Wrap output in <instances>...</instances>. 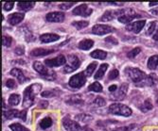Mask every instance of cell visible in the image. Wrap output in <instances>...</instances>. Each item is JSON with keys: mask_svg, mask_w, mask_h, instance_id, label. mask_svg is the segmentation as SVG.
Listing matches in <instances>:
<instances>
[{"mask_svg": "<svg viewBox=\"0 0 158 131\" xmlns=\"http://www.w3.org/2000/svg\"><path fill=\"white\" fill-rule=\"evenodd\" d=\"M125 74L137 86H141V84H144L147 86L154 85L153 77L155 75H151L148 77L144 72L138 68H126Z\"/></svg>", "mask_w": 158, "mask_h": 131, "instance_id": "cell-1", "label": "cell"}, {"mask_svg": "<svg viewBox=\"0 0 158 131\" xmlns=\"http://www.w3.org/2000/svg\"><path fill=\"white\" fill-rule=\"evenodd\" d=\"M42 89V85L35 83L31 86H28L27 88L24 91V99H23V106L25 108H30L34 103L35 96L40 93Z\"/></svg>", "mask_w": 158, "mask_h": 131, "instance_id": "cell-2", "label": "cell"}, {"mask_svg": "<svg viewBox=\"0 0 158 131\" xmlns=\"http://www.w3.org/2000/svg\"><path fill=\"white\" fill-rule=\"evenodd\" d=\"M108 111H109L111 114L119 115V116H124V117H129V116H131L132 113H133L132 109H131L130 108H129L128 106L122 105V104H119V103L112 104V105L109 107Z\"/></svg>", "mask_w": 158, "mask_h": 131, "instance_id": "cell-3", "label": "cell"}, {"mask_svg": "<svg viewBox=\"0 0 158 131\" xmlns=\"http://www.w3.org/2000/svg\"><path fill=\"white\" fill-rule=\"evenodd\" d=\"M33 67L35 69V71L42 76L43 78L45 79H48V80H54L56 78V73L48 70L44 64L41 63L40 62H35L33 63Z\"/></svg>", "mask_w": 158, "mask_h": 131, "instance_id": "cell-4", "label": "cell"}, {"mask_svg": "<svg viewBox=\"0 0 158 131\" xmlns=\"http://www.w3.org/2000/svg\"><path fill=\"white\" fill-rule=\"evenodd\" d=\"M80 66H81V62L79 58L75 55H69L67 57L66 65L64 68V73H65V74L72 73L76 71Z\"/></svg>", "mask_w": 158, "mask_h": 131, "instance_id": "cell-5", "label": "cell"}, {"mask_svg": "<svg viewBox=\"0 0 158 131\" xmlns=\"http://www.w3.org/2000/svg\"><path fill=\"white\" fill-rule=\"evenodd\" d=\"M86 82V76L84 75V73H79V74L73 76L69 79V86L73 89H80L85 84Z\"/></svg>", "mask_w": 158, "mask_h": 131, "instance_id": "cell-6", "label": "cell"}, {"mask_svg": "<svg viewBox=\"0 0 158 131\" xmlns=\"http://www.w3.org/2000/svg\"><path fill=\"white\" fill-rule=\"evenodd\" d=\"M63 125H64V127L67 131H92L88 127H82V126H81L78 124V122L73 121V120H71L69 118H64L63 120Z\"/></svg>", "mask_w": 158, "mask_h": 131, "instance_id": "cell-7", "label": "cell"}, {"mask_svg": "<svg viewBox=\"0 0 158 131\" xmlns=\"http://www.w3.org/2000/svg\"><path fill=\"white\" fill-rule=\"evenodd\" d=\"M4 118L6 119H13V118H20L23 121L27 119V110H17V109H10L8 111H4L3 113Z\"/></svg>", "mask_w": 158, "mask_h": 131, "instance_id": "cell-8", "label": "cell"}, {"mask_svg": "<svg viewBox=\"0 0 158 131\" xmlns=\"http://www.w3.org/2000/svg\"><path fill=\"white\" fill-rule=\"evenodd\" d=\"M127 92H128V84L123 83L120 85V87H118V90L113 93L111 94V99L112 100H117V101H121L123 100L126 95H127Z\"/></svg>", "mask_w": 158, "mask_h": 131, "instance_id": "cell-9", "label": "cell"}, {"mask_svg": "<svg viewBox=\"0 0 158 131\" xmlns=\"http://www.w3.org/2000/svg\"><path fill=\"white\" fill-rule=\"evenodd\" d=\"M114 28L110 26H106V25H96L93 26L92 28V33L96 34V35H105L111 32H114Z\"/></svg>", "mask_w": 158, "mask_h": 131, "instance_id": "cell-10", "label": "cell"}, {"mask_svg": "<svg viewBox=\"0 0 158 131\" xmlns=\"http://www.w3.org/2000/svg\"><path fill=\"white\" fill-rule=\"evenodd\" d=\"M65 57L63 55H59L58 57L53 58V59H48L45 61V63L48 67H59L66 63Z\"/></svg>", "mask_w": 158, "mask_h": 131, "instance_id": "cell-11", "label": "cell"}, {"mask_svg": "<svg viewBox=\"0 0 158 131\" xmlns=\"http://www.w3.org/2000/svg\"><path fill=\"white\" fill-rule=\"evenodd\" d=\"M92 12H93V10L88 8V6L86 4H81L73 10V14H75V15H80L82 17H88Z\"/></svg>", "mask_w": 158, "mask_h": 131, "instance_id": "cell-12", "label": "cell"}, {"mask_svg": "<svg viewBox=\"0 0 158 131\" xmlns=\"http://www.w3.org/2000/svg\"><path fill=\"white\" fill-rule=\"evenodd\" d=\"M126 10H107L103 13V15L100 18V21L102 22H108L111 21L113 19H114L117 16H121V14L124 13Z\"/></svg>", "mask_w": 158, "mask_h": 131, "instance_id": "cell-13", "label": "cell"}, {"mask_svg": "<svg viewBox=\"0 0 158 131\" xmlns=\"http://www.w3.org/2000/svg\"><path fill=\"white\" fill-rule=\"evenodd\" d=\"M47 21L52 22V23H60L64 20V12L60 11H54L47 14Z\"/></svg>", "mask_w": 158, "mask_h": 131, "instance_id": "cell-14", "label": "cell"}, {"mask_svg": "<svg viewBox=\"0 0 158 131\" xmlns=\"http://www.w3.org/2000/svg\"><path fill=\"white\" fill-rule=\"evenodd\" d=\"M145 25H146V21L142 20V21H137V22L128 25L126 26V28L129 31H132L134 33H139L143 30V27L145 26Z\"/></svg>", "mask_w": 158, "mask_h": 131, "instance_id": "cell-15", "label": "cell"}, {"mask_svg": "<svg viewBox=\"0 0 158 131\" xmlns=\"http://www.w3.org/2000/svg\"><path fill=\"white\" fill-rule=\"evenodd\" d=\"M24 17H25V15H24L23 13H18V12H16V13H12V14H10V15L9 16L8 22H9L11 26H15V25L19 24L20 22H22L23 19H24Z\"/></svg>", "mask_w": 158, "mask_h": 131, "instance_id": "cell-16", "label": "cell"}, {"mask_svg": "<svg viewBox=\"0 0 158 131\" xmlns=\"http://www.w3.org/2000/svg\"><path fill=\"white\" fill-rule=\"evenodd\" d=\"M60 39V36L57 34H52V33H48V34H43L40 37V40L42 42L44 43H48V42H53Z\"/></svg>", "mask_w": 158, "mask_h": 131, "instance_id": "cell-17", "label": "cell"}, {"mask_svg": "<svg viewBox=\"0 0 158 131\" xmlns=\"http://www.w3.org/2000/svg\"><path fill=\"white\" fill-rule=\"evenodd\" d=\"M10 76H12V77H15L20 84L24 83V82L27 80L26 77H25L24 74H23V72L21 71V69L14 68V69H12V70L10 72Z\"/></svg>", "mask_w": 158, "mask_h": 131, "instance_id": "cell-18", "label": "cell"}, {"mask_svg": "<svg viewBox=\"0 0 158 131\" xmlns=\"http://www.w3.org/2000/svg\"><path fill=\"white\" fill-rule=\"evenodd\" d=\"M55 52L54 49H44V48H36L31 52V55L33 57H43L46 55H49Z\"/></svg>", "mask_w": 158, "mask_h": 131, "instance_id": "cell-19", "label": "cell"}, {"mask_svg": "<svg viewBox=\"0 0 158 131\" xmlns=\"http://www.w3.org/2000/svg\"><path fill=\"white\" fill-rule=\"evenodd\" d=\"M93 46H94V42L92 40L85 39V40H82L79 42L78 47L81 50H89Z\"/></svg>", "mask_w": 158, "mask_h": 131, "instance_id": "cell-20", "label": "cell"}, {"mask_svg": "<svg viewBox=\"0 0 158 131\" xmlns=\"http://www.w3.org/2000/svg\"><path fill=\"white\" fill-rule=\"evenodd\" d=\"M137 17H140V15H136V14H124V15L118 17V21L123 24H129L131 21Z\"/></svg>", "mask_w": 158, "mask_h": 131, "instance_id": "cell-21", "label": "cell"}, {"mask_svg": "<svg viewBox=\"0 0 158 131\" xmlns=\"http://www.w3.org/2000/svg\"><path fill=\"white\" fill-rule=\"evenodd\" d=\"M148 68L150 70H158V55L150 58L148 61Z\"/></svg>", "mask_w": 158, "mask_h": 131, "instance_id": "cell-22", "label": "cell"}, {"mask_svg": "<svg viewBox=\"0 0 158 131\" xmlns=\"http://www.w3.org/2000/svg\"><path fill=\"white\" fill-rule=\"evenodd\" d=\"M52 125H53V120L50 117H46V118H44L43 120H41L40 123H39V126L42 129H48Z\"/></svg>", "mask_w": 158, "mask_h": 131, "instance_id": "cell-23", "label": "cell"}, {"mask_svg": "<svg viewBox=\"0 0 158 131\" xmlns=\"http://www.w3.org/2000/svg\"><path fill=\"white\" fill-rule=\"evenodd\" d=\"M90 56L94 59H98V60H105L107 57V53L103 50H95L93 51Z\"/></svg>", "mask_w": 158, "mask_h": 131, "instance_id": "cell-24", "label": "cell"}, {"mask_svg": "<svg viewBox=\"0 0 158 131\" xmlns=\"http://www.w3.org/2000/svg\"><path fill=\"white\" fill-rule=\"evenodd\" d=\"M108 69V64L104 63V64H102L99 67V69L98 70V72L96 73V75H95V79H100V78H102V77L104 76L105 74V72L107 71Z\"/></svg>", "mask_w": 158, "mask_h": 131, "instance_id": "cell-25", "label": "cell"}, {"mask_svg": "<svg viewBox=\"0 0 158 131\" xmlns=\"http://www.w3.org/2000/svg\"><path fill=\"white\" fill-rule=\"evenodd\" d=\"M35 3L33 2H20L17 4V8L19 10H23V11H27V10H30L31 9H32L34 7Z\"/></svg>", "mask_w": 158, "mask_h": 131, "instance_id": "cell-26", "label": "cell"}, {"mask_svg": "<svg viewBox=\"0 0 158 131\" xmlns=\"http://www.w3.org/2000/svg\"><path fill=\"white\" fill-rule=\"evenodd\" d=\"M20 95L19 94H11L9 98V104L10 106H17L20 103Z\"/></svg>", "mask_w": 158, "mask_h": 131, "instance_id": "cell-27", "label": "cell"}, {"mask_svg": "<svg viewBox=\"0 0 158 131\" xmlns=\"http://www.w3.org/2000/svg\"><path fill=\"white\" fill-rule=\"evenodd\" d=\"M97 65H98L97 62H92V63H90V64L87 66V68L85 69V71L83 72V73H84V75H85L86 77H91V76L93 75V73H94V71H95Z\"/></svg>", "mask_w": 158, "mask_h": 131, "instance_id": "cell-28", "label": "cell"}, {"mask_svg": "<svg viewBox=\"0 0 158 131\" xmlns=\"http://www.w3.org/2000/svg\"><path fill=\"white\" fill-rule=\"evenodd\" d=\"M67 104H70V105H81L83 104V101L82 99L81 98L80 95H74L70 98V100L67 101Z\"/></svg>", "mask_w": 158, "mask_h": 131, "instance_id": "cell-29", "label": "cell"}, {"mask_svg": "<svg viewBox=\"0 0 158 131\" xmlns=\"http://www.w3.org/2000/svg\"><path fill=\"white\" fill-rule=\"evenodd\" d=\"M88 90L92 91V92H96V93H102L103 89H102V86L98 82H95L88 87Z\"/></svg>", "mask_w": 158, "mask_h": 131, "instance_id": "cell-30", "label": "cell"}, {"mask_svg": "<svg viewBox=\"0 0 158 131\" xmlns=\"http://www.w3.org/2000/svg\"><path fill=\"white\" fill-rule=\"evenodd\" d=\"M10 129H11L12 131H28V129L27 127L23 126L22 125H20L18 123H14V124L10 125Z\"/></svg>", "mask_w": 158, "mask_h": 131, "instance_id": "cell-31", "label": "cell"}, {"mask_svg": "<svg viewBox=\"0 0 158 131\" xmlns=\"http://www.w3.org/2000/svg\"><path fill=\"white\" fill-rule=\"evenodd\" d=\"M88 22L86 21H76V22H73L72 23V26H75L77 30H82V28L86 27L88 26Z\"/></svg>", "mask_w": 158, "mask_h": 131, "instance_id": "cell-32", "label": "cell"}, {"mask_svg": "<svg viewBox=\"0 0 158 131\" xmlns=\"http://www.w3.org/2000/svg\"><path fill=\"white\" fill-rule=\"evenodd\" d=\"M76 119L80 122H82V123H87L89 120L92 119V117L87 114H80V115L76 116Z\"/></svg>", "mask_w": 158, "mask_h": 131, "instance_id": "cell-33", "label": "cell"}, {"mask_svg": "<svg viewBox=\"0 0 158 131\" xmlns=\"http://www.w3.org/2000/svg\"><path fill=\"white\" fill-rule=\"evenodd\" d=\"M152 109V102H151L150 99H147V100L144 102V104H143V105L141 106V109H142L143 111H148V110H150V109Z\"/></svg>", "mask_w": 158, "mask_h": 131, "instance_id": "cell-34", "label": "cell"}, {"mask_svg": "<svg viewBox=\"0 0 158 131\" xmlns=\"http://www.w3.org/2000/svg\"><path fill=\"white\" fill-rule=\"evenodd\" d=\"M118 75H119L118 71L117 69H113V70H111L110 73H109V75H108V79H109V80H114V79H116V78H118Z\"/></svg>", "mask_w": 158, "mask_h": 131, "instance_id": "cell-35", "label": "cell"}, {"mask_svg": "<svg viewBox=\"0 0 158 131\" xmlns=\"http://www.w3.org/2000/svg\"><path fill=\"white\" fill-rule=\"evenodd\" d=\"M140 52H141V49L139 47H136V48L133 49L131 52L128 53V58H130V59H134V58H135Z\"/></svg>", "mask_w": 158, "mask_h": 131, "instance_id": "cell-36", "label": "cell"}, {"mask_svg": "<svg viewBox=\"0 0 158 131\" xmlns=\"http://www.w3.org/2000/svg\"><path fill=\"white\" fill-rule=\"evenodd\" d=\"M94 102H95V104H97L98 107H104L106 105V101L102 97H100V96L96 97Z\"/></svg>", "mask_w": 158, "mask_h": 131, "instance_id": "cell-37", "label": "cell"}, {"mask_svg": "<svg viewBox=\"0 0 158 131\" xmlns=\"http://www.w3.org/2000/svg\"><path fill=\"white\" fill-rule=\"evenodd\" d=\"M11 42H12V39L10 37L6 36V35L2 37V45L4 46H10L11 45Z\"/></svg>", "mask_w": 158, "mask_h": 131, "instance_id": "cell-38", "label": "cell"}, {"mask_svg": "<svg viewBox=\"0 0 158 131\" xmlns=\"http://www.w3.org/2000/svg\"><path fill=\"white\" fill-rule=\"evenodd\" d=\"M156 25H157V22H152L150 24V26L147 30V35H152L154 32V30H156Z\"/></svg>", "mask_w": 158, "mask_h": 131, "instance_id": "cell-39", "label": "cell"}, {"mask_svg": "<svg viewBox=\"0 0 158 131\" xmlns=\"http://www.w3.org/2000/svg\"><path fill=\"white\" fill-rule=\"evenodd\" d=\"M75 5V3H62V4H60L59 5V8L61 9V10H68V9H70L72 6H74Z\"/></svg>", "mask_w": 158, "mask_h": 131, "instance_id": "cell-40", "label": "cell"}, {"mask_svg": "<svg viewBox=\"0 0 158 131\" xmlns=\"http://www.w3.org/2000/svg\"><path fill=\"white\" fill-rule=\"evenodd\" d=\"M105 42H108V43H111V45H113V46H117L118 43V40L116 39V38H114V37H107L106 39H105Z\"/></svg>", "mask_w": 158, "mask_h": 131, "instance_id": "cell-41", "label": "cell"}, {"mask_svg": "<svg viewBox=\"0 0 158 131\" xmlns=\"http://www.w3.org/2000/svg\"><path fill=\"white\" fill-rule=\"evenodd\" d=\"M6 86L10 89H13V88H15V87H16V83L13 79H8L6 81Z\"/></svg>", "mask_w": 158, "mask_h": 131, "instance_id": "cell-42", "label": "cell"}, {"mask_svg": "<svg viewBox=\"0 0 158 131\" xmlns=\"http://www.w3.org/2000/svg\"><path fill=\"white\" fill-rule=\"evenodd\" d=\"M48 107V102L46 100H41L38 104V108L40 109H47Z\"/></svg>", "mask_w": 158, "mask_h": 131, "instance_id": "cell-43", "label": "cell"}, {"mask_svg": "<svg viewBox=\"0 0 158 131\" xmlns=\"http://www.w3.org/2000/svg\"><path fill=\"white\" fill-rule=\"evenodd\" d=\"M13 6H14V3L13 2H6L5 4H4V10H6V11H9V10H12V8H13Z\"/></svg>", "mask_w": 158, "mask_h": 131, "instance_id": "cell-44", "label": "cell"}, {"mask_svg": "<svg viewBox=\"0 0 158 131\" xmlns=\"http://www.w3.org/2000/svg\"><path fill=\"white\" fill-rule=\"evenodd\" d=\"M14 52H15V54L16 55H23L24 53H25V48L23 47V46H17L16 48H15V50H14Z\"/></svg>", "mask_w": 158, "mask_h": 131, "instance_id": "cell-45", "label": "cell"}, {"mask_svg": "<svg viewBox=\"0 0 158 131\" xmlns=\"http://www.w3.org/2000/svg\"><path fill=\"white\" fill-rule=\"evenodd\" d=\"M54 95H55L54 92H51V91H47V92H43L42 93L43 97H52Z\"/></svg>", "mask_w": 158, "mask_h": 131, "instance_id": "cell-46", "label": "cell"}, {"mask_svg": "<svg viewBox=\"0 0 158 131\" xmlns=\"http://www.w3.org/2000/svg\"><path fill=\"white\" fill-rule=\"evenodd\" d=\"M117 90H118V87H117L116 85H112V86H110V87H109V92H111L112 93H114Z\"/></svg>", "mask_w": 158, "mask_h": 131, "instance_id": "cell-47", "label": "cell"}, {"mask_svg": "<svg viewBox=\"0 0 158 131\" xmlns=\"http://www.w3.org/2000/svg\"><path fill=\"white\" fill-rule=\"evenodd\" d=\"M152 13L154 14V15L158 16V9H155V10H152Z\"/></svg>", "mask_w": 158, "mask_h": 131, "instance_id": "cell-48", "label": "cell"}, {"mask_svg": "<svg viewBox=\"0 0 158 131\" xmlns=\"http://www.w3.org/2000/svg\"><path fill=\"white\" fill-rule=\"evenodd\" d=\"M153 39H154L155 41H157V42H158V34H155V35L153 36Z\"/></svg>", "mask_w": 158, "mask_h": 131, "instance_id": "cell-49", "label": "cell"}, {"mask_svg": "<svg viewBox=\"0 0 158 131\" xmlns=\"http://www.w3.org/2000/svg\"><path fill=\"white\" fill-rule=\"evenodd\" d=\"M151 131H158V129H157V128H155V129H152V130H151Z\"/></svg>", "mask_w": 158, "mask_h": 131, "instance_id": "cell-50", "label": "cell"}]
</instances>
